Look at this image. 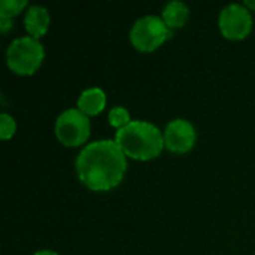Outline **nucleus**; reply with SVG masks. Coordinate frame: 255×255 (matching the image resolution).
Returning a JSON list of instances; mask_svg holds the SVG:
<instances>
[{"label":"nucleus","instance_id":"nucleus-1","mask_svg":"<svg viewBox=\"0 0 255 255\" xmlns=\"http://www.w3.org/2000/svg\"><path fill=\"white\" fill-rule=\"evenodd\" d=\"M127 170V157L115 140L87 145L76 158L81 182L93 191H109L120 185Z\"/></svg>","mask_w":255,"mask_h":255},{"label":"nucleus","instance_id":"nucleus-2","mask_svg":"<svg viewBox=\"0 0 255 255\" xmlns=\"http://www.w3.org/2000/svg\"><path fill=\"white\" fill-rule=\"evenodd\" d=\"M115 142L126 157L148 161L161 154L164 148V134L148 121H131L117 131Z\"/></svg>","mask_w":255,"mask_h":255},{"label":"nucleus","instance_id":"nucleus-3","mask_svg":"<svg viewBox=\"0 0 255 255\" xmlns=\"http://www.w3.org/2000/svg\"><path fill=\"white\" fill-rule=\"evenodd\" d=\"M45 57V51L42 43L37 39L30 36L15 39L6 52L7 67L21 76L33 75L42 64Z\"/></svg>","mask_w":255,"mask_h":255},{"label":"nucleus","instance_id":"nucleus-4","mask_svg":"<svg viewBox=\"0 0 255 255\" xmlns=\"http://www.w3.org/2000/svg\"><path fill=\"white\" fill-rule=\"evenodd\" d=\"M172 37V30L158 16H143L134 22L130 31L133 46L140 52H152Z\"/></svg>","mask_w":255,"mask_h":255},{"label":"nucleus","instance_id":"nucleus-5","mask_svg":"<svg viewBox=\"0 0 255 255\" xmlns=\"http://www.w3.org/2000/svg\"><path fill=\"white\" fill-rule=\"evenodd\" d=\"M90 120L79 109L64 111L55 121V136L64 146L76 148L90 137Z\"/></svg>","mask_w":255,"mask_h":255},{"label":"nucleus","instance_id":"nucleus-6","mask_svg":"<svg viewBox=\"0 0 255 255\" xmlns=\"http://www.w3.org/2000/svg\"><path fill=\"white\" fill-rule=\"evenodd\" d=\"M253 28V18L247 6L230 4L220 15V30L230 40L245 39Z\"/></svg>","mask_w":255,"mask_h":255},{"label":"nucleus","instance_id":"nucleus-7","mask_svg":"<svg viewBox=\"0 0 255 255\" xmlns=\"http://www.w3.org/2000/svg\"><path fill=\"white\" fill-rule=\"evenodd\" d=\"M197 134L187 120H173L164 130V146L175 154H187L193 149Z\"/></svg>","mask_w":255,"mask_h":255},{"label":"nucleus","instance_id":"nucleus-8","mask_svg":"<svg viewBox=\"0 0 255 255\" xmlns=\"http://www.w3.org/2000/svg\"><path fill=\"white\" fill-rule=\"evenodd\" d=\"M49 12L42 6H31L24 16V25L27 33L30 34V37L37 40L46 34L49 28Z\"/></svg>","mask_w":255,"mask_h":255},{"label":"nucleus","instance_id":"nucleus-9","mask_svg":"<svg viewBox=\"0 0 255 255\" xmlns=\"http://www.w3.org/2000/svg\"><path fill=\"white\" fill-rule=\"evenodd\" d=\"M106 108V94L102 88H88L78 99V109L87 117H96Z\"/></svg>","mask_w":255,"mask_h":255},{"label":"nucleus","instance_id":"nucleus-10","mask_svg":"<svg viewBox=\"0 0 255 255\" xmlns=\"http://www.w3.org/2000/svg\"><path fill=\"white\" fill-rule=\"evenodd\" d=\"M188 18H190V10L182 1H170L164 7L163 16H161V19L170 30L184 27L187 24Z\"/></svg>","mask_w":255,"mask_h":255},{"label":"nucleus","instance_id":"nucleus-11","mask_svg":"<svg viewBox=\"0 0 255 255\" xmlns=\"http://www.w3.org/2000/svg\"><path fill=\"white\" fill-rule=\"evenodd\" d=\"M109 124L112 127H115L117 130H121L124 128L126 126H128L131 123V118H130V112L123 108V106H115L109 111Z\"/></svg>","mask_w":255,"mask_h":255},{"label":"nucleus","instance_id":"nucleus-12","mask_svg":"<svg viewBox=\"0 0 255 255\" xmlns=\"http://www.w3.org/2000/svg\"><path fill=\"white\" fill-rule=\"evenodd\" d=\"M27 6L25 0H1L0 1V19H10L18 15Z\"/></svg>","mask_w":255,"mask_h":255},{"label":"nucleus","instance_id":"nucleus-13","mask_svg":"<svg viewBox=\"0 0 255 255\" xmlns=\"http://www.w3.org/2000/svg\"><path fill=\"white\" fill-rule=\"evenodd\" d=\"M15 131H16L15 120L7 114H1L0 115V137L3 140H7L15 134Z\"/></svg>","mask_w":255,"mask_h":255},{"label":"nucleus","instance_id":"nucleus-14","mask_svg":"<svg viewBox=\"0 0 255 255\" xmlns=\"http://www.w3.org/2000/svg\"><path fill=\"white\" fill-rule=\"evenodd\" d=\"M0 30H1V33H6L9 28H12V22H10V19H0Z\"/></svg>","mask_w":255,"mask_h":255},{"label":"nucleus","instance_id":"nucleus-15","mask_svg":"<svg viewBox=\"0 0 255 255\" xmlns=\"http://www.w3.org/2000/svg\"><path fill=\"white\" fill-rule=\"evenodd\" d=\"M34 255H58V254H57V253H54V251H49V250H42V251L36 253Z\"/></svg>","mask_w":255,"mask_h":255},{"label":"nucleus","instance_id":"nucleus-16","mask_svg":"<svg viewBox=\"0 0 255 255\" xmlns=\"http://www.w3.org/2000/svg\"><path fill=\"white\" fill-rule=\"evenodd\" d=\"M245 6L250 7V9H253V10H255V0H248V1H245Z\"/></svg>","mask_w":255,"mask_h":255}]
</instances>
